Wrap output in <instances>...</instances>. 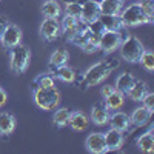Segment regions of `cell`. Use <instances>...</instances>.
I'll return each instance as SVG.
<instances>
[{"label":"cell","instance_id":"8fae6325","mask_svg":"<svg viewBox=\"0 0 154 154\" xmlns=\"http://www.w3.org/2000/svg\"><path fill=\"white\" fill-rule=\"evenodd\" d=\"M103 136H105L108 151H119L122 148L123 142H125V133L116 130V128H111V130L106 131Z\"/></svg>","mask_w":154,"mask_h":154},{"label":"cell","instance_id":"e575fe53","mask_svg":"<svg viewBox=\"0 0 154 154\" xmlns=\"http://www.w3.org/2000/svg\"><path fill=\"white\" fill-rule=\"evenodd\" d=\"M82 49H83V53H86V54H93V53H97V51H99V46L91 43V42H86L82 46Z\"/></svg>","mask_w":154,"mask_h":154},{"label":"cell","instance_id":"1f68e13d","mask_svg":"<svg viewBox=\"0 0 154 154\" xmlns=\"http://www.w3.org/2000/svg\"><path fill=\"white\" fill-rule=\"evenodd\" d=\"M140 8H142L143 14L148 17L149 23H152L154 20V5H152V0H140Z\"/></svg>","mask_w":154,"mask_h":154},{"label":"cell","instance_id":"9a60e30c","mask_svg":"<svg viewBox=\"0 0 154 154\" xmlns=\"http://www.w3.org/2000/svg\"><path fill=\"white\" fill-rule=\"evenodd\" d=\"M151 116H152V111L146 109L145 106H140V108H136L130 117V122L136 126H145L146 123H149L151 120Z\"/></svg>","mask_w":154,"mask_h":154},{"label":"cell","instance_id":"cb8c5ba5","mask_svg":"<svg viewBox=\"0 0 154 154\" xmlns=\"http://www.w3.org/2000/svg\"><path fill=\"white\" fill-rule=\"evenodd\" d=\"M137 146L140 148V151L142 152H146V154H149V152H152L154 151V136H152V126L149 128V130L145 133V134H142L139 139H137Z\"/></svg>","mask_w":154,"mask_h":154},{"label":"cell","instance_id":"836d02e7","mask_svg":"<svg viewBox=\"0 0 154 154\" xmlns=\"http://www.w3.org/2000/svg\"><path fill=\"white\" fill-rule=\"evenodd\" d=\"M140 102H142V105H143L146 109L154 111V94H152L151 91H148V93L143 96V99L140 100Z\"/></svg>","mask_w":154,"mask_h":154},{"label":"cell","instance_id":"8992f818","mask_svg":"<svg viewBox=\"0 0 154 154\" xmlns=\"http://www.w3.org/2000/svg\"><path fill=\"white\" fill-rule=\"evenodd\" d=\"M123 42V35L120 31H105L100 35V45L99 49L103 51L105 54H109L112 51H116Z\"/></svg>","mask_w":154,"mask_h":154},{"label":"cell","instance_id":"3957f363","mask_svg":"<svg viewBox=\"0 0 154 154\" xmlns=\"http://www.w3.org/2000/svg\"><path fill=\"white\" fill-rule=\"evenodd\" d=\"M119 48H120L122 59H125L126 62H130V63H139L140 57H142L143 51H145L143 43L140 42L136 35L126 37Z\"/></svg>","mask_w":154,"mask_h":154},{"label":"cell","instance_id":"4dcf8cb0","mask_svg":"<svg viewBox=\"0 0 154 154\" xmlns=\"http://www.w3.org/2000/svg\"><path fill=\"white\" fill-rule=\"evenodd\" d=\"M82 14V3L79 2H68L65 6V16L74 17V19H80Z\"/></svg>","mask_w":154,"mask_h":154},{"label":"cell","instance_id":"4316f807","mask_svg":"<svg viewBox=\"0 0 154 154\" xmlns=\"http://www.w3.org/2000/svg\"><path fill=\"white\" fill-rule=\"evenodd\" d=\"M71 114L72 111L68 109V108H60L54 112L53 116V120H54V125L59 126V128H63V126H66L68 122H69V117H71Z\"/></svg>","mask_w":154,"mask_h":154},{"label":"cell","instance_id":"9c48e42d","mask_svg":"<svg viewBox=\"0 0 154 154\" xmlns=\"http://www.w3.org/2000/svg\"><path fill=\"white\" fill-rule=\"evenodd\" d=\"M85 146L89 152L93 154H105L108 152V146L105 142V136L102 133H93L89 134L85 140Z\"/></svg>","mask_w":154,"mask_h":154},{"label":"cell","instance_id":"6da1fadb","mask_svg":"<svg viewBox=\"0 0 154 154\" xmlns=\"http://www.w3.org/2000/svg\"><path fill=\"white\" fill-rule=\"evenodd\" d=\"M119 65H120V63H119L117 59H105V60L97 62L96 65L89 66L88 71L80 77V80H79L80 89H82V91H86L88 88L102 83L111 74V71L116 69Z\"/></svg>","mask_w":154,"mask_h":154},{"label":"cell","instance_id":"484cf974","mask_svg":"<svg viewBox=\"0 0 154 154\" xmlns=\"http://www.w3.org/2000/svg\"><path fill=\"white\" fill-rule=\"evenodd\" d=\"M42 12L45 17H49V19H59L60 16V5L59 2H56V0H46V2L42 5Z\"/></svg>","mask_w":154,"mask_h":154},{"label":"cell","instance_id":"d6a6232c","mask_svg":"<svg viewBox=\"0 0 154 154\" xmlns=\"http://www.w3.org/2000/svg\"><path fill=\"white\" fill-rule=\"evenodd\" d=\"M86 26H88V29L91 31V32H94V34H100V35L106 31V29H105V26L102 25V22H100L99 19H97V20H94V22H91V23H88Z\"/></svg>","mask_w":154,"mask_h":154},{"label":"cell","instance_id":"277c9868","mask_svg":"<svg viewBox=\"0 0 154 154\" xmlns=\"http://www.w3.org/2000/svg\"><path fill=\"white\" fill-rule=\"evenodd\" d=\"M11 60H9V66L11 69L17 72V74H22L26 71L28 65H29V59H31V51L23 46V45H17L14 48H11Z\"/></svg>","mask_w":154,"mask_h":154},{"label":"cell","instance_id":"7a4b0ae2","mask_svg":"<svg viewBox=\"0 0 154 154\" xmlns=\"http://www.w3.org/2000/svg\"><path fill=\"white\" fill-rule=\"evenodd\" d=\"M60 102V93L56 86L49 88H35L34 89V103L43 111L54 109Z\"/></svg>","mask_w":154,"mask_h":154},{"label":"cell","instance_id":"d590c367","mask_svg":"<svg viewBox=\"0 0 154 154\" xmlns=\"http://www.w3.org/2000/svg\"><path fill=\"white\" fill-rule=\"evenodd\" d=\"M114 91H116V86H114V85H105L103 88L100 89V94H102V97L105 99V97H108V96H109L111 93H114Z\"/></svg>","mask_w":154,"mask_h":154},{"label":"cell","instance_id":"5b68a950","mask_svg":"<svg viewBox=\"0 0 154 154\" xmlns=\"http://www.w3.org/2000/svg\"><path fill=\"white\" fill-rule=\"evenodd\" d=\"M120 20L123 23V26H137V25H143V23H149L148 17L143 14L142 8L139 3L130 5L120 11Z\"/></svg>","mask_w":154,"mask_h":154},{"label":"cell","instance_id":"8d00e7d4","mask_svg":"<svg viewBox=\"0 0 154 154\" xmlns=\"http://www.w3.org/2000/svg\"><path fill=\"white\" fill-rule=\"evenodd\" d=\"M6 100H8V94L5 93V89L0 86V106L6 105Z\"/></svg>","mask_w":154,"mask_h":154},{"label":"cell","instance_id":"74e56055","mask_svg":"<svg viewBox=\"0 0 154 154\" xmlns=\"http://www.w3.org/2000/svg\"><path fill=\"white\" fill-rule=\"evenodd\" d=\"M6 25H8V20H6L5 17L0 16V38H2V34H3V31H5V28H6Z\"/></svg>","mask_w":154,"mask_h":154},{"label":"cell","instance_id":"f546056e","mask_svg":"<svg viewBox=\"0 0 154 154\" xmlns=\"http://www.w3.org/2000/svg\"><path fill=\"white\" fill-rule=\"evenodd\" d=\"M139 63L145 68V71L152 72L154 71V54H152V51L145 49L142 57H140V60H139Z\"/></svg>","mask_w":154,"mask_h":154},{"label":"cell","instance_id":"ba28073f","mask_svg":"<svg viewBox=\"0 0 154 154\" xmlns=\"http://www.w3.org/2000/svg\"><path fill=\"white\" fill-rule=\"evenodd\" d=\"M0 42H2V45L5 48H8V49L17 46L22 42V29L17 26V25H14V23H8L5 31H3V34H2Z\"/></svg>","mask_w":154,"mask_h":154},{"label":"cell","instance_id":"603a6c76","mask_svg":"<svg viewBox=\"0 0 154 154\" xmlns=\"http://www.w3.org/2000/svg\"><path fill=\"white\" fill-rule=\"evenodd\" d=\"M148 91H149V88H148V85H146L143 80H134L133 86L130 88V91H128L126 96H130V97H131L133 100H136V102H140Z\"/></svg>","mask_w":154,"mask_h":154},{"label":"cell","instance_id":"83f0119b","mask_svg":"<svg viewBox=\"0 0 154 154\" xmlns=\"http://www.w3.org/2000/svg\"><path fill=\"white\" fill-rule=\"evenodd\" d=\"M89 35H91V31L88 29V26H83L82 29H79V31H77V32L69 38V43H72V45H75V46L82 48V46L89 40Z\"/></svg>","mask_w":154,"mask_h":154},{"label":"cell","instance_id":"d6986e66","mask_svg":"<svg viewBox=\"0 0 154 154\" xmlns=\"http://www.w3.org/2000/svg\"><path fill=\"white\" fill-rule=\"evenodd\" d=\"M69 59V53L65 49V48H57L53 54L49 57V63H48V68L49 71L54 69L57 66H62V65H66V62Z\"/></svg>","mask_w":154,"mask_h":154},{"label":"cell","instance_id":"7c38bea8","mask_svg":"<svg viewBox=\"0 0 154 154\" xmlns=\"http://www.w3.org/2000/svg\"><path fill=\"white\" fill-rule=\"evenodd\" d=\"M83 26H86V25L82 23L80 19H74V17H69V16H65V17H63V20L60 22V28H62L63 34L66 35L68 40H69V38H71L77 31H79V29H82Z\"/></svg>","mask_w":154,"mask_h":154},{"label":"cell","instance_id":"30bf717a","mask_svg":"<svg viewBox=\"0 0 154 154\" xmlns=\"http://www.w3.org/2000/svg\"><path fill=\"white\" fill-rule=\"evenodd\" d=\"M100 16V6L99 0H86L82 3V14H80V22L88 25L94 20H97Z\"/></svg>","mask_w":154,"mask_h":154},{"label":"cell","instance_id":"d4e9b609","mask_svg":"<svg viewBox=\"0 0 154 154\" xmlns=\"http://www.w3.org/2000/svg\"><path fill=\"white\" fill-rule=\"evenodd\" d=\"M99 20L102 22V25L105 26L106 31H122V28H123L120 16H103V14H100Z\"/></svg>","mask_w":154,"mask_h":154},{"label":"cell","instance_id":"4fadbf2b","mask_svg":"<svg viewBox=\"0 0 154 154\" xmlns=\"http://www.w3.org/2000/svg\"><path fill=\"white\" fill-rule=\"evenodd\" d=\"M108 123L111 125V128H116V130L123 131V133H126L130 130V125H131L130 116L125 114V112H120V111H116L114 114H109Z\"/></svg>","mask_w":154,"mask_h":154},{"label":"cell","instance_id":"ffe728a7","mask_svg":"<svg viewBox=\"0 0 154 154\" xmlns=\"http://www.w3.org/2000/svg\"><path fill=\"white\" fill-rule=\"evenodd\" d=\"M91 120L96 125H106L109 120V111L103 103H96L91 111Z\"/></svg>","mask_w":154,"mask_h":154},{"label":"cell","instance_id":"7402d4cb","mask_svg":"<svg viewBox=\"0 0 154 154\" xmlns=\"http://www.w3.org/2000/svg\"><path fill=\"white\" fill-rule=\"evenodd\" d=\"M134 75L131 74V72H128V71H125V72H122L119 77H117V80H116V89L117 91H120L122 94H128V91H130V88L133 86V83H134Z\"/></svg>","mask_w":154,"mask_h":154},{"label":"cell","instance_id":"52a82bcc","mask_svg":"<svg viewBox=\"0 0 154 154\" xmlns=\"http://www.w3.org/2000/svg\"><path fill=\"white\" fill-rule=\"evenodd\" d=\"M62 28H60V22L57 19H49L45 17V20L40 25V35L45 38L46 42H54L60 37Z\"/></svg>","mask_w":154,"mask_h":154},{"label":"cell","instance_id":"5bb4252c","mask_svg":"<svg viewBox=\"0 0 154 154\" xmlns=\"http://www.w3.org/2000/svg\"><path fill=\"white\" fill-rule=\"evenodd\" d=\"M100 14L103 16H119L120 11L123 9L122 0H100Z\"/></svg>","mask_w":154,"mask_h":154},{"label":"cell","instance_id":"2e32d148","mask_svg":"<svg viewBox=\"0 0 154 154\" xmlns=\"http://www.w3.org/2000/svg\"><path fill=\"white\" fill-rule=\"evenodd\" d=\"M68 125L72 128L74 131H83L89 125V119H88V116L85 112H82V111H72Z\"/></svg>","mask_w":154,"mask_h":154},{"label":"cell","instance_id":"e0dca14e","mask_svg":"<svg viewBox=\"0 0 154 154\" xmlns=\"http://www.w3.org/2000/svg\"><path fill=\"white\" fill-rule=\"evenodd\" d=\"M16 130V117L11 112H0V136H9Z\"/></svg>","mask_w":154,"mask_h":154},{"label":"cell","instance_id":"f1b7e54d","mask_svg":"<svg viewBox=\"0 0 154 154\" xmlns=\"http://www.w3.org/2000/svg\"><path fill=\"white\" fill-rule=\"evenodd\" d=\"M34 86L35 88H49V86H56V80L53 74H38L34 79Z\"/></svg>","mask_w":154,"mask_h":154},{"label":"cell","instance_id":"44dd1931","mask_svg":"<svg viewBox=\"0 0 154 154\" xmlns=\"http://www.w3.org/2000/svg\"><path fill=\"white\" fill-rule=\"evenodd\" d=\"M123 103H125V94H122L117 89L103 99V105L106 106L108 111H117L119 108L123 106Z\"/></svg>","mask_w":154,"mask_h":154},{"label":"cell","instance_id":"ac0fdd59","mask_svg":"<svg viewBox=\"0 0 154 154\" xmlns=\"http://www.w3.org/2000/svg\"><path fill=\"white\" fill-rule=\"evenodd\" d=\"M51 74L53 77H56L57 80H62V82H66V83H72L77 75H75V71L66 65H62V66H57L54 69H51Z\"/></svg>","mask_w":154,"mask_h":154}]
</instances>
